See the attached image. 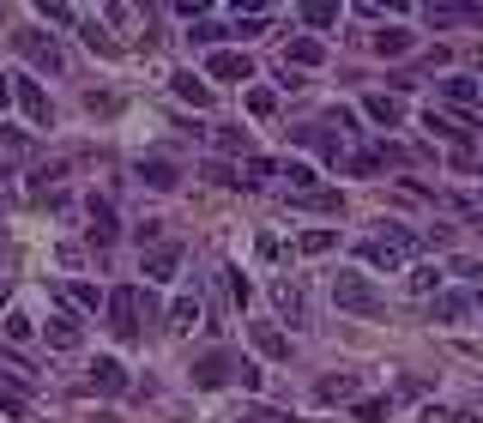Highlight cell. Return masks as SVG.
Masks as SVG:
<instances>
[{"instance_id": "cell-25", "label": "cell", "mask_w": 483, "mask_h": 423, "mask_svg": "<svg viewBox=\"0 0 483 423\" xmlns=\"http://www.w3.org/2000/svg\"><path fill=\"white\" fill-rule=\"evenodd\" d=\"M0 411H6V418H31V400H24V387L0 382Z\"/></svg>"}, {"instance_id": "cell-33", "label": "cell", "mask_w": 483, "mask_h": 423, "mask_svg": "<svg viewBox=\"0 0 483 423\" xmlns=\"http://www.w3.org/2000/svg\"><path fill=\"white\" fill-rule=\"evenodd\" d=\"M333 242H339V230H308V236H302L296 248H302V254H326Z\"/></svg>"}, {"instance_id": "cell-15", "label": "cell", "mask_w": 483, "mask_h": 423, "mask_svg": "<svg viewBox=\"0 0 483 423\" xmlns=\"http://www.w3.org/2000/svg\"><path fill=\"white\" fill-rule=\"evenodd\" d=\"M321 60H326V49H321L314 37H296L290 49H284V67H290V73H302V67H321Z\"/></svg>"}, {"instance_id": "cell-22", "label": "cell", "mask_w": 483, "mask_h": 423, "mask_svg": "<svg viewBox=\"0 0 483 423\" xmlns=\"http://www.w3.org/2000/svg\"><path fill=\"white\" fill-rule=\"evenodd\" d=\"M194 321H200V297H194V290H181V297L169 302V326H181V333H187Z\"/></svg>"}, {"instance_id": "cell-28", "label": "cell", "mask_w": 483, "mask_h": 423, "mask_svg": "<svg viewBox=\"0 0 483 423\" xmlns=\"http://www.w3.org/2000/svg\"><path fill=\"white\" fill-rule=\"evenodd\" d=\"M67 302H73V308H85V315H97V284H79V279H73V284H67Z\"/></svg>"}, {"instance_id": "cell-41", "label": "cell", "mask_w": 483, "mask_h": 423, "mask_svg": "<svg viewBox=\"0 0 483 423\" xmlns=\"http://www.w3.org/2000/svg\"><path fill=\"white\" fill-rule=\"evenodd\" d=\"M230 297H236V308H248V279L242 272H230Z\"/></svg>"}, {"instance_id": "cell-36", "label": "cell", "mask_w": 483, "mask_h": 423, "mask_svg": "<svg viewBox=\"0 0 483 423\" xmlns=\"http://www.w3.org/2000/svg\"><path fill=\"white\" fill-rule=\"evenodd\" d=\"M218 152H248V133H242V127H223V133H218Z\"/></svg>"}, {"instance_id": "cell-11", "label": "cell", "mask_w": 483, "mask_h": 423, "mask_svg": "<svg viewBox=\"0 0 483 423\" xmlns=\"http://www.w3.org/2000/svg\"><path fill=\"white\" fill-rule=\"evenodd\" d=\"M140 181H145V188H158V194H169V188L181 181V170L169 158H140Z\"/></svg>"}, {"instance_id": "cell-14", "label": "cell", "mask_w": 483, "mask_h": 423, "mask_svg": "<svg viewBox=\"0 0 483 423\" xmlns=\"http://www.w3.org/2000/svg\"><path fill=\"white\" fill-rule=\"evenodd\" d=\"M91 387H97V393H127V369H121L115 357H97L91 363Z\"/></svg>"}, {"instance_id": "cell-30", "label": "cell", "mask_w": 483, "mask_h": 423, "mask_svg": "<svg viewBox=\"0 0 483 423\" xmlns=\"http://www.w3.org/2000/svg\"><path fill=\"white\" fill-rule=\"evenodd\" d=\"M417 423H478V418H471V411H447V405H423Z\"/></svg>"}, {"instance_id": "cell-27", "label": "cell", "mask_w": 483, "mask_h": 423, "mask_svg": "<svg viewBox=\"0 0 483 423\" xmlns=\"http://www.w3.org/2000/svg\"><path fill=\"white\" fill-rule=\"evenodd\" d=\"M236 423H284V411H278V405H260V400H248V405L236 411Z\"/></svg>"}, {"instance_id": "cell-42", "label": "cell", "mask_w": 483, "mask_h": 423, "mask_svg": "<svg viewBox=\"0 0 483 423\" xmlns=\"http://www.w3.org/2000/svg\"><path fill=\"white\" fill-rule=\"evenodd\" d=\"M6 103H13V85H6V79H0V109H6Z\"/></svg>"}, {"instance_id": "cell-37", "label": "cell", "mask_w": 483, "mask_h": 423, "mask_svg": "<svg viewBox=\"0 0 483 423\" xmlns=\"http://www.w3.org/2000/svg\"><path fill=\"white\" fill-rule=\"evenodd\" d=\"M339 19V6H302V24H333Z\"/></svg>"}, {"instance_id": "cell-20", "label": "cell", "mask_w": 483, "mask_h": 423, "mask_svg": "<svg viewBox=\"0 0 483 423\" xmlns=\"http://www.w3.org/2000/svg\"><path fill=\"white\" fill-rule=\"evenodd\" d=\"M429 24H483V6H429Z\"/></svg>"}, {"instance_id": "cell-7", "label": "cell", "mask_w": 483, "mask_h": 423, "mask_svg": "<svg viewBox=\"0 0 483 423\" xmlns=\"http://www.w3.org/2000/svg\"><path fill=\"white\" fill-rule=\"evenodd\" d=\"M248 339H254V351H260V357L290 363V333H284L278 321H254V326H248Z\"/></svg>"}, {"instance_id": "cell-18", "label": "cell", "mask_w": 483, "mask_h": 423, "mask_svg": "<svg viewBox=\"0 0 483 423\" xmlns=\"http://www.w3.org/2000/svg\"><path fill=\"white\" fill-rule=\"evenodd\" d=\"M362 261H369V266H381V272H399V266H405V254L393 248V242H381V236H375V242H362Z\"/></svg>"}, {"instance_id": "cell-26", "label": "cell", "mask_w": 483, "mask_h": 423, "mask_svg": "<svg viewBox=\"0 0 483 423\" xmlns=\"http://www.w3.org/2000/svg\"><path fill=\"white\" fill-rule=\"evenodd\" d=\"M272 109H278V97H272L266 85H248V115H254V121H272Z\"/></svg>"}, {"instance_id": "cell-17", "label": "cell", "mask_w": 483, "mask_h": 423, "mask_svg": "<svg viewBox=\"0 0 483 423\" xmlns=\"http://www.w3.org/2000/svg\"><path fill=\"white\" fill-rule=\"evenodd\" d=\"M362 109H369V121H381V127H399V115H405V103H399V97H387V91L362 97Z\"/></svg>"}, {"instance_id": "cell-9", "label": "cell", "mask_w": 483, "mask_h": 423, "mask_svg": "<svg viewBox=\"0 0 483 423\" xmlns=\"http://www.w3.org/2000/svg\"><path fill=\"white\" fill-rule=\"evenodd\" d=\"M423 127H429V133H442L447 145H460V158H465V145H471V121L442 115V109H429V115H423Z\"/></svg>"}, {"instance_id": "cell-12", "label": "cell", "mask_w": 483, "mask_h": 423, "mask_svg": "<svg viewBox=\"0 0 483 423\" xmlns=\"http://www.w3.org/2000/svg\"><path fill=\"white\" fill-rule=\"evenodd\" d=\"M272 308H278V315H284L290 326H296L302 315H308V302H302V290H296L290 279H278V284H272Z\"/></svg>"}, {"instance_id": "cell-8", "label": "cell", "mask_w": 483, "mask_h": 423, "mask_svg": "<svg viewBox=\"0 0 483 423\" xmlns=\"http://www.w3.org/2000/svg\"><path fill=\"white\" fill-rule=\"evenodd\" d=\"M85 212H91V242H97V248H109V242L121 236V224H115V206L103 200V194H91V200H85Z\"/></svg>"}, {"instance_id": "cell-35", "label": "cell", "mask_w": 483, "mask_h": 423, "mask_svg": "<svg viewBox=\"0 0 483 423\" xmlns=\"http://www.w3.org/2000/svg\"><path fill=\"white\" fill-rule=\"evenodd\" d=\"M387 411H393V400H357V418H362V423L387 418Z\"/></svg>"}, {"instance_id": "cell-6", "label": "cell", "mask_w": 483, "mask_h": 423, "mask_svg": "<svg viewBox=\"0 0 483 423\" xmlns=\"http://www.w3.org/2000/svg\"><path fill=\"white\" fill-rule=\"evenodd\" d=\"M236 369L242 363L230 357V351H205V357L194 363V387H223V382H236Z\"/></svg>"}, {"instance_id": "cell-24", "label": "cell", "mask_w": 483, "mask_h": 423, "mask_svg": "<svg viewBox=\"0 0 483 423\" xmlns=\"http://www.w3.org/2000/svg\"><path fill=\"white\" fill-rule=\"evenodd\" d=\"M442 97H447V103H460V109H471L483 91H478V79H442Z\"/></svg>"}, {"instance_id": "cell-4", "label": "cell", "mask_w": 483, "mask_h": 423, "mask_svg": "<svg viewBox=\"0 0 483 423\" xmlns=\"http://www.w3.org/2000/svg\"><path fill=\"white\" fill-rule=\"evenodd\" d=\"M42 339H49V351H79V345H85L79 315H73V308H55V315L42 321Z\"/></svg>"}, {"instance_id": "cell-13", "label": "cell", "mask_w": 483, "mask_h": 423, "mask_svg": "<svg viewBox=\"0 0 483 423\" xmlns=\"http://www.w3.org/2000/svg\"><path fill=\"white\" fill-rule=\"evenodd\" d=\"M314 400H321V405H344V400H357V375H351V369H344V375H321Z\"/></svg>"}, {"instance_id": "cell-2", "label": "cell", "mask_w": 483, "mask_h": 423, "mask_svg": "<svg viewBox=\"0 0 483 423\" xmlns=\"http://www.w3.org/2000/svg\"><path fill=\"white\" fill-rule=\"evenodd\" d=\"M13 49H19V55L31 60L37 73H60V67H67V55H60V42L49 37V31H37V24H19V31H13Z\"/></svg>"}, {"instance_id": "cell-34", "label": "cell", "mask_w": 483, "mask_h": 423, "mask_svg": "<svg viewBox=\"0 0 483 423\" xmlns=\"http://www.w3.org/2000/svg\"><path fill=\"white\" fill-rule=\"evenodd\" d=\"M6 339H13V345L31 339V315H19V308H13V315H6Z\"/></svg>"}, {"instance_id": "cell-29", "label": "cell", "mask_w": 483, "mask_h": 423, "mask_svg": "<svg viewBox=\"0 0 483 423\" xmlns=\"http://www.w3.org/2000/svg\"><path fill=\"white\" fill-rule=\"evenodd\" d=\"M194 42H223V37H236V24H218V19H200L194 31H187Z\"/></svg>"}, {"instance_id": "cell-5", "label": "cell", "mask_w": 483, "mask_h": 423, "mask_svg": "<svg viewBox=\"0 0 483 423\" xmlns=\"http://www.w3.org/2000/svg\"><path fill=\"white\" fill-rule=\"evenodd\" d=\"M205 79H236V85H248V79H254V60L242 55V49H212V55H205Z\"/></svg>"}, {"instance_id": "cell-19", "label": "cell", "mask_w": 483, "mask_h": 423, "mask_svg": "<svg viewBox=\"0 0 483 423\" xmlns=\"http://www.w3.org/2000/svg\"><path fill=\"white\" fill-rule=\"evenodd\" d=\"M19 109H24L31 121H49V97H42L37 79H19Z\"/></svg>"}, {"instance_id": "cell-31", "label": "cell", "mask_w": 483, "mask_h": 423, "mask_svg": "<svg viewBox=\"0 0 483 423\" xmlns=\"http://www.w3.org/2000/svg\"><path fill=\"white\" fill-rule=\"evenodd\" d=\"M278 176H290V188H296V194H314V170H308V163H284Z\"/></svg>"}, {"instance_id": "cell-23", "label": "cell", "mask_w": 483, "mask_h": 423, "mask_svg": "<svg viewBox=\"0 0 483 423\" xmlns=\"http://www.w3.org/2000/svg\"><path fill=\"white\" fill-rule=\"evenodd\" d=\"M411 42H417V31H399L393 24V31H375V55H405Z\"/></svg>"}, {"instance_id": "cell-16", "label": "cell", "mask_w": 483, "mask_h": 423, "mask_svg": "<svg viewBox=\"0 0 483 423\" xmlns=\"http://www.w3.org/2000/svg\"><path fill=\"white\" fill-rule=\"evenodd\" d=\"M176 272H181V248H176V242H169V248H158V254L145 261V279H151V284H169Z\"/></svg>"}, {"instance_id": "cell-10", "label": "cell", "mask_w": 483, "mask_h": 423, "mask_svg": "<svg viewBox=\"0 0 483 423\" xmlns=\"http://www.w3.org/2000/svg\"><path fill=\"white\" fill-rule=\"evenodd\" d=\"M465 315H471V297H453V290H435V302H429V321H442V326H460Z\"/></svg>"}, {"instance_id": "cell-32", "label": "cell", "mask_w": 483, "mask_h": 423, "mask_svg": "<svg viewBox=\"0 0 483 423\" xmlns=\"http://www.w3.org/2000/svg\"><path fill=\"white\" fill-rule=\"evenodd\" d=\"M411 290H417V297L442 290V272H435V266H411Z\"/></svg>"}, {"instance_id": "cell-3", "label": "cell", "mask_w": 483, "mask_h": 423, "mask_svg": "<svg viewBox=\"0 0 483 423\" xmlns=\"http://www.w3.org/2000/svg\"><path fill=\"white\" fill-rule=\"evenodd\" d=\"M109 333L115 339H140V284H121L109 297Z\"/></svg>"}, {"instance_id": "cell-1", "label": "cell", "mask_w": 483, "mask_h": 423, "mask_svg": "<svg viewBox=\"0 0 483 423\" xmlns=\"http://www.w3.org/2000/svg\"><path fill=\"white\" fill-rule=\"evenodd\" d=\"M333 302H339V315H357V321L387 315V297L369 284V272H333Z\"/></svg>"}, {"instance_id": "cell-39", "label": "cell", "mask_w": 483, "mask_h": 423, "mask_svg": "<svg viewBox=\"0 0 483 423\" xmlns=\"http://www.w3.org/2000/svg\"><path fill=\"white\" fill-rule=\"evenodd\" d=\"M248 37H266V19H260V13H254V19H242V24H236V42H248Z\"/></svg>"}, {"instance_id": "cell-21", "label": "cell", "mask_w": 483, "mask_h": 423, "mask_svg": "<svg viewBox=\"0 0 483 423\" xmlns=\"http://www.w3.org/2000/svg\"><path fill=\"white\" fill-rule=\"evenodd\" d=\"M176 97H181V103H194V109H205V103H212V85L194 79V73H176Z\"/></svg>"}, {"instance_id": "cell-40", "label": "cell", "mask_w": 483, "mask_h": 423, "mask_svg": "<svg viewBox=\"0 0 483 423\" xmlns=\"http://www.w3.org/2000/svg\"><path fill=\"white\" fill-rule=\"evenodd\" d=\"M205 176H212V181H223V188H230V181H242L236 170H230V163H205Z\"/></svg>"}, {"instance_id": "cell-38", "label": "cell", "mask_w": 483, "mask_h": 423, "mask_svg": "<svg viewBox=\"0 0 483 423\" xmlns=\"http://www.w3.org/2000/svg\"><path fill=\"white\" fill-rule=\"evenodd\" d=\"M266 176H278V163H266V158H248V176H242V181H266Z\"/></svg>"}]
</instances>
